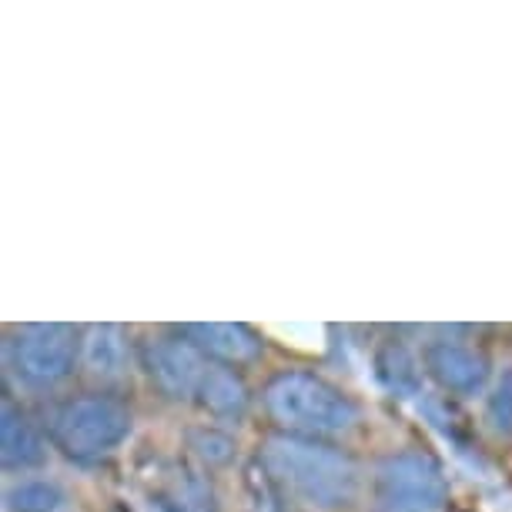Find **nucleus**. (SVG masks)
<instances>
[{"mask_svg":"<svg viewBox=\"0 0 512 512\" xmlns=\"http://www.w3.org/2000/svg\"><path fill=\"white\" fill-rule=\"evenodd\" d=\"M262 462L278 486L308 509L335 512L359 502L362 469L335 446L302 436H272L262 446Z\"/></svg>","mask_w":512,"mask_h":512,"instance_id":"f257e3e1","label":"nucleus"},{"mask_svg":"<svg viewBox=\"0 0 512 512\" xmlns=\"http://www.w3.org/2000/svg\"><path fill=\"white\" fill-rule=\"evenodd\" d=\"M265 412L288 436H342L359 422V405L315 372H278L265 385Z\"/></svg>","mask_w":512,"mask_h":512,"instance_id":"f03ea898","label":"nucleus"},{"mask_svg":"<svg viewBox=\"0 0 512 512\" xmlns=\"http://www.w3.org/2000/svg\"><path fill=\"white\" fill-rule=\"evenodd\" d=\"M131 409L111 395H81L64 402L51 419L54 449L74 462H94L111 456L131 436Z\"/></svg>","mask_w":512,"mask_h":512,"instance_id":"7ed1b4c3","label":"nucleus"},{"mask_svg":"<svg viewBox=\"0 0 512 512\" xmlns=\"http://www.w3.org/2000/svg\"><path fill=\"white\" fill-rule=\"evenodd\" d=\"M449 479L425 452H395L372 472V512H446Z\"/></svg>","mask_w":512,"mask_h":512,"instance_id":"20e7f679","label":"nucleus"},{"mask_svg":"<svg viewBox=\"0 0 512 512\" xmlns=\"http://www.w3.org/2000/svg\"><path fill=\"white\" fill-rule=\"evenodd\" d=\"M74 369V335L64 325H27L11 342V372L31 389H51Z\"/></svg>","mask_w":512,"mask_h":512,"instance_id":"39448f33","label":"nucleus"},{"mask_svg":"<svg viewBox=\"0 0 512 512\" xmlns=\"http://www.w3.org/2000/svg\"><path fill=\"white\" fill-rule=\"evenodd\" d=\"M422 365L425 372L436 379L439 389H446L459 399H472L489 385V355L476 349V345H466L459 338H436V342L425 345L422 352Z\"/></svg>","mask_w":512,"mask_h":512,"instance_id":"423d86ee","label":"nucleus"},{"mask_svg":"<svg viewBox=\"0 0 512 512\" xmlns=\"http://www.w3.org/2000/svg\"><path fill=\"white\" fill-rule=\"evenodd\" d=\"M144 365H148L151 379L158 382V389L178 402L198 395L201 375L208 369L205 355L188 338L185 342L181 338H154V342L144 345Z\"/></svg>","mask_w":512,"mask_h":512,"instance_id":"0eeeda50","label":"nucleus"},{"mask_svg":"<svg viewBox=\"0 0 512 512\" xmlns=\"http://www.w3.org/2000/svg\"><path fill=\"white\" fill-rule=\"evenodd\" d=\"M185 335L201 355H211L225 365H241L262 355V335L241 322H198L188 325Z\"/></svg>","mask_w":512,"mask_h":512,"instance_id":"6e6552de","label":"nucleus"},{"mask_svg":"<svg viewBox=\"0 0 512 512\" xmlns=\"http://www.w3.org/2000/svg\"><path fill=\"white\" fill-rule=\"evenodd\" d=\"M0 459H4L7 472L41 469L47 462L41 432L11 399H4V405H0Z\"/></svg>","mask_w":512,"mask_h":512,"instance_id":"1a4fd4ad","label":"nucleus"},{"mask_svg":"<svg viewBox=\"0 0 512 512\" xmlns=\"http://www.w3.org/2000/svg\"><path fill=\"white\" fill-rule=\"evenodd\" d=\"M158 512H218V496L201 472L188 466H171L154 489Z\"/></svg>","mask_w":512,"mask_h":512,"instance_id":"9d476101","label":"nucleus"},{"mask_svg":"<svg viewBox=\"0 0 512 512\" xmlns=\"http://www.w3.org/2000/svg\"><path fill=\"white\" fill-rule=\"evenodd\" d=\"M198 402L215 419H241L248 412L251 395L245 379L235 369H228V365H208L198 385Z\"/></svg>","mask_w":512,"mask_h":512,"instance_id":"9b49d317","label":"nucleus"},{"mask_svg":"<svg viewBox=\"0 0 512 512\" xmlns=\"http://www.w3.org/2000/svg\"><path fill=\"white\" fill-rule=\"evenodd\" d=\"M372 369L375 379L389 392L402 395V399H412V395L422 392V369L415 362V355L409 352V345L399 342V338H385L379 349H375Z\"/></svg>","mask_w":512,"mask_h":512,"instance_id":"f8f14e48","label":"nucleus"},{"mask_svg":"<svg viewBox=\"0 0 512 512\" xmlns=\"http://www.w3.org/2000/svg\"><path fill=\"white\" fill-rule=\"evenodd\" d=\"M81 359L94 375H121L124 365H128V342H124V332L118 325H94L84 335L81 345Z\"/></svg>","mask_w":512,"mask_h":512,"instance_id":"ddd939ff","label":"nucleus"},{"mask_svg":"<svg viewBox=\"0 0 512 512\" xmlns=\"http://www.w3.org/2000/svg\"><path fill=\"white\" fill-rule=\"evenodd\" d=\"M64 502V489L51 479H21L4 492V506L11 512H57Z\"/></svg>","mask_w":512,"mask_h":512,"instance_id":"4468645a","label":"nucleus"},{"mask_svg":"<svg viewBox=\"0 0 512 512\" xmlns=\"http://www.w3.org/2000/svg\"><path fill=\"white\" fill-rule=\"evenodd\" d=\"M486 422L499 436H512V365H502L486 392Z\"/></svg>","mask_w":512,"mask_h":512,"instance_id":"2eb2a0df","label":"nucleus"},{"mask_svg":"<svg viewBox=\"0 0 512 512\" xmlns=\"http://www.w3.org/2000/svg\"><path fill=\"white\" fill-rule=\"evenodd\" d=\"M188 449L195 452V456L205 462V466H228L231 459H235V439L228 436V432L221 429H211V425H201V429H191L188 432Z\"/></svg>","mask_w":512,"mask_h":512,"instance_id":"dca6fc26","label":"nucleus"},{"mask_svg":"<svg viewBox=\"0 0 512 512\" xmlns=\"http://www.w3.org/2000/svg\"><path fill=\"white\" fill-rule=\"evenodd\" d=\"M272 335L285 338V345L292 349H302V352H325V328L322 325H275Z\"/></svg>","mask_w":512,"mask_h":512,"instance_id":"f3484780","label":"nucleus"}]
</instances>
